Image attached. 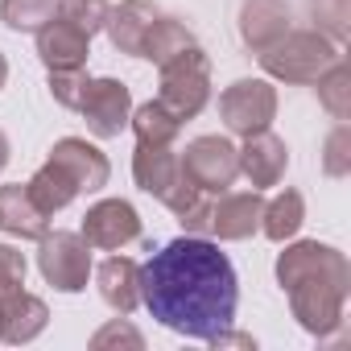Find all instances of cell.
Instances as JSON below:
<instances>
[{
  "label": "cell",
  "instance_id": "d6a6232c",
  "mask_svg": "<svg viewBox=\"0 0 351 351\" xmlns=\"http://www.w3.org/2000/svg\"><path fill=\"white\" fill-rule=\"evenodd\" d=\"M25 273H29L25 252L13 244H0V298L13 293V289H25Z\"/></svg>",
  "mask_w": 351,
  "mask_h": 351
},
{
  "label": "cell",
  "instance_id": "f1b7e54d",
  "mask_svg": "<svg viewBox=\"0 0 351 351\" xmlns=\"http://www.w3.org/2000/svg\"><path fill=\"white\" fill-rule=\"evenodd\" d=\"M322 173L326 178H347L351 173V128L335 124L322 141Z\"/></svg>",
  "mask_w": 351,
  "mask_h": 351
},
{
  "label": "cell",
  "instance_id": "44dd1931",
  "mask_svg": "<svg viewBox=\"0 0 351 351\" xmlns=\"http://www.w3.org/2000/svg\"><path fill=\"white\" fill-rule=\"evenodd\" d=\"M302 223H306V199L298 195V191H281V195H273L269 203H265V211H261V232L273 240V244H285V240H293L298 232H302Z\"/></svg>",
  "mask_w": 351,
  "mask_h": 351
},
{
  "label": "cell",
  "instance_id": "4316f807",
  "mask_svg": "<svg viewBox=\"0 0 351 351\" xmlns=\"http://www.w3.org/2000/svg\"><path fill=\"white\" fill-rule=\"evenodd\" d=\"M306 9H310V21L318 34H326L335 46L347 42L351 34V0H306Z\"/></svg>",
  "mask_w": 351,
  "mask_h": 351
},
{
  "label": "cell",
  "instance_id": "cb8c5ba5",
  "mask_svg": "<svg viewBox=\"0 0 351 351\" xmlns=\"http://www.w3.org/2000/svg\"><path fill=\"white\" fill-rule=\"evenodd\" d=\"M128 128H132L136 145H173V141H178V132H182V120L173 116L165 104L149 99V104L132 108V116H128Z\"/></svg>",
  "mask_w": 351,
  "mask_h": 351
},
{
  "label": "cell",
  "instance_id": "d4e9b609",
  "mask_svg": "<svg viewBox=\"0 0 351 351\" xmlns=\"http://www.w3.org/2000/svg\"><path fill=\"white\" fill-rule=\"evenodd\" d=\"M314 83H318V104H322L339 124H347V120H351V66H347V58L339 54Z\"/></svg>",
  "mask_w": 351,
  "mask_h": 351
},
{
  "label": "cell",
  "instance_id": "ba28073f",
  "mask_svg": "<svg viewBox=\"0 0 351 351\" xmlns=\"http://www.w3.org/2000/svg\"><path fill=\"white\" fill-rule=\"evenodd\" d=\"M178 161L186 169V178L207 195H223L240 178V149L228 136H195L178 153Z\"/></svg>",
  "mask_w": 351,
  "mask_h": 351
},
{
  "label": "cell",
  "instance_id": "8992f818",
  "mask_svg": "<svg viewBox=\"0 0 351 351\" xmlns=\"http://www.w3.org/2000/svg\"><path fill=\"white\" fill-rule=\"evenodd\" d=\"M38 273L58 293L87 289V277H91V244L79 232H46L38 240Z\"/></svg>",
  "mask_w": 351,
  "mask_h": 351
},
{
  "label": "cell",
  "instance_id": "603a6c76",
  "mask_svg": "<svg viewBox=\"0 0 351 351\" xmlns=\"http://www.w3.org/2000/svg\"><path fill=\"white\" fill-rule=\"evenodd\" d=\"M29 186V195H34V203L46 211V215H58V211H66L75 199H79V186H75V178L62 169V165H54L50 157H46V165L34 173V178L25 182Z\"/></svg>",
  "mask_w": 351,
  "mask_h": 351
},
{
  "label": "cell",
  "instance_id": "484cf974",
  "mask_svg": "<svg viewBox=\"0 0 351 351\" xmlns=\"http://www.w3.org/2000/svg\"><path fill=\"white\" fill-rule=\"evenodd\" d=\"M58 13V0H0V21L13 34H38Z\"/></svg>",
  "mask_w": 351,
  "mask_h": 351
},
{
  "label": "cell",
  "instance_id": "ac0fdd59",
  "mask_svg": "<svg viewBox=\"0 0 351 351\" xmlns=\"http://www.w3.org/2000/svg\"><path fill=\"white\" fill-rule=\"evenodd\" d=\"M157 5L153 0H120V5L108 13V21H104V34H108V42L120 50V54H128V58H141V50H145V34H149V25L157 21Z\"/></svg>",
  "mask_w": 351,
  "mask_h": 351
},
{
  "label": "cell",
  "instance_id": "e0dca14e",
  "mask_svg": "<svg viewBox=\"0 0 351 351\" xmlns=\"http://www.w3.org/2000/svg\"><path fill=\"white\" fill-rule=\"evenodd\" d=\"M261 211L265 199L261 191H223V199L215 203V219H211V236L236 244V240H252L261 232Z\"/></svg>",
  "mask_w": 351,
  "mask_h": 351
},
{
  "label": "cell",
  "instance_id": "7402d4cb",
  "mask_svg": "<svg viewBox=\"0 0 351 351\" xmlns=\"http://www.w3.org/2000/svg\"><path fill=\"white\" fill-rule=\"evenodd\" d=\"M191 46H199V42H195V34H191V25H186V21L157 13V21H153V25H149V34H145V50H141V58H149L153 66H161V62L178 58V54H182V50H191Z\"/></svg>",
  "mask_w": 351,
  "mask_h": 351
},
{
  "label": "cell",
  "instance_id": "e575fe53",
  "mask_svg": "<svg viewBox=\"0 0 351 351\" xmlns=\"http://www.w3.org/2000/svg\"><path fill=\"white\" fill-rule=\"evenodd\" d=\"M5 165H9V136L0 128V173H5Z\"/></svg>",
  "mask_w": 351,
  "mask_h": 351
},
{
  "label": "cell",
  "instance_id": "83f0119b",
  "mask_svg": "<svg viewBox=\"0 0 351 351\" xmlns=\"http://www.w3.org/2000/svg\"><path fill=\"white\" fill-rule=\"evenodd\" d=\"M108 13H112L108 0H58V17H62V21H71V25H79L87 38L104 29Z\"/></svg>",
  "mask_w": 351,
  "mask_h": 351
},
{
  "label": "cell",
  "instance_id": "5bb4252c",
  "mask_svg": "<svg viewBox=\"0 0 351 351\" xmlns=\"http://www.w3.org/2000/svg\"><path fill=\"white\" fill-rule=\"evenodd\" d=\"M50 322V306L29 293V289H13L0 298V343L9 347H21V343H34Z\"/></svg>",
  "mask_w": 351,
  "mask_h": 351
},
{
  "label": "cell",
  "instance_id": "ffe728a7",
  "mask_svg": "<svg viewBox=\"0 0 351 351\" xmlns=\"http://www.w3.org/2000/svg\"><path fill=\"white\" fill-rule=\"evenodd\" d=\"M0 232H9L17 240H42L50 232V215L34 203L25 182L0 186Z\"/></svg>",
  "mask_w": 351,
  "mask_h": 351
},
{
  "label": "cell",
  "instance_id": "52a82bcc",
  "mask_svg": "<svg viewBox=\"0 0 351 351\" xmlns=\"http://www.w3.org/2000/svg\"><path fill=\"white\" fill-rule=\"evenodd\" d=\"M219 120L236 136L265 132L277 120V87L269 79H236L219 95Z\"/></svg>",
  "mask_w": 351,
  "mask_h": 351
},
{
  "label": "cell",
  "instance_id": "836d02e7",
  "mask_svg": "<svg viewBox=\"0 0 351 351\" xmlns=\"http://www.w3.org/2000/svg\"><path fill=\"white\" fill-rule=\"evenodd\" d=\"M211 347H256V339H252V335H240V330H232V326H223V330L211 339Z\"/></svg>",
  "mask_w": 351,
  "mask_h": 351
},
{
  "label": "cell",
  "instance_id": "4dcf8cb0",
  "mask_svg": "<svg viewBox=\"0 0 351 351\" xmlns=\"http://www.w3.org/2000/svg\"><path fill=\"white\" fill-rule=\"evenodd\" d=\"M91 347H95V351H108V347H132V351H141V347H145V335L120 314V318H112L108 326H99V330L91 335Z\"/></svg>",
  "mask_w": 351,
  "mask_h": 351
},
{
  "label": "cell",
  "instance_id": "9a60e30c",
  "mask_svg": "<svg viewBox=\"0 0 351 351\" xmlns=\"http://www.w3.org/2000/svg\"><path fill=\"white\" fill-rule=\"evenodd\" d=\"M289 29H293L289 0H244V5H240V38H244V46L252 54L269 50Z\"/></svg>",
  "mask_w": 351,
  "mask_h": 351
},
{
  "label": "cell",
  "instance_id": "3957f363",
  "mask_svg": "<svg viewBox=\"0 0 351 351\" xmlns=\"http://www.w3.org/2000/svg\"><path fill=\"white\" fill-rule=\"evenodd\" d=\"M161 83H157V104H165L178 120H195L207 99H211V58L203 54V46L182 50L178 58H169L157 66Z\"/></svg>",
  "mask_w": 351,
  "mask_h": 351
},
{
  "label": "cell",
  "instance_id": "4fadbf2b",
  "mask_svg": "<svg viewBox=\"0 0 351 351\" xmlns=\"http://www.w3.org/2000/svg\"><path fill=\"white\" fill-rule=\"evenodd\" d=\"M289 169V149L277 132H252L244 136V149H240V173L252 182V191H269L285 178Z\"/></svg>",
  "mask_w": 351,
  "mask_h": 351
},
{
  "label": "cell",
  "instance_id": "7c38bea8",
  "mask_svg": "<svg viewBox=\"0 0 351 351\" xmlns=\"http://www.w3.org/2000/svg\"><path fill=\"white\" fill-rule=\"evenodd\" d=\"M50 161L71 173L75 186H79V195H95V191H104L108 178H112V161L104 157V149L91 145V141H83V136H62V141H54Z\"/></svg>",
  "mask_w": 351,
  "mask_h": 351
},
{
  "label": "cell",
  "instance_id": "6da1fadb",
  "mask_svg": "<svg viewBox=\"0 0 351 351\" xmlns=\"http://www.w3.org/2000/svg\"><path fill=\"white\" fill-rule=\"evenodd\" d=\"M141 306L165 330L211 343L236 318L240 277L211 236H178L141 265Z\"/></svg>",
  "mask_w": 351,
  "mask_h": 351
},
{
  "label": "cell",
  "instance_id": "5b68a950",
  "mask_svg": "<svg viewBox=\"0 0 351 351\" xmlns=\"http://www.w3.org/2000/svg\"><path fill=\"white\" fill-rule=\"evenodd\" d=\"M306 281H330L351 289V265L339 248L318 244V240H293L285 244V252H277V285L293 289Z\"/></svg>",
  "mask_w": 351,
  "mask_h": 351
},
{
  "label": "cell",
  "instance_id": "30bf717a",
  "mask_svg": "<svg viewBox=\"0 0 351 351\" xmlns=\"http://www.w3.org/2000/svg\"><path fill=\"white\" fill-rule=\"evenodd\" d=\"M79 236L99 252H120L141 240V215L128 199H99L95 207H87Z\"/></svg>",
  "mask_w": 351,
  "mask_h": 351
},
{
  "label": "cell",
  "instance_id": "1f68e13d",
  "mask_svg": "<svg viewBox=\"0 0 351 351\" xmlns=\"http://www.w3.org/2000/svg\"><path fill=\"white\" fill-rule=\"evenodd\" d=\"M211 219H215V199L207 191H199L182 211H178V223L186 236H211Z\"/></svg>",
  "mask_w": 351,
  "mask_h": 351
},
{
  "label": "cell",
  "instance_id": "7a4b0ae2",
  "mask_svg": "<svg viewBox=\"0 0 351 351\" xmlns=\"http://www.w3.org/2000/svg\"><path fill=\"white\" fill-rule=\"evenodd\" d=\"M339 54H343V46H335L326 34H318V29H289V34H281L269 50H261L256 58H261V66H265L269 79L306 87V83H314Z\"/></svg>",
  "mask_w": 351,
  "mask_h": 351
},
{
  "label": "cell",
  "instance_id": "9c48e42d",
  "mask_svg": "<svg viewBox=\"0 0 351 351\" xmlns=\"http://www.w3.org/2000/svg\"><path fill=\"white\" fill-rule=\"evenodd\" d=\"M347 293L343 285H330V281H306V285H293L285 289L289 298V310L298 318V326L314 339H330L339 326H343V306H347Z\"/></svg>",
  "mask_w": 351,
  "mask_h": 351
},
{
  "label": "cell",
  "instance_id": "8fae6325",
  "mask_svg": "<svg viewBox=\"0 0 351 351\" xmlns=\"http://www.w3.org/2000/svg\"><path fill=\"white\" fill-rule=\"evenodd\" d=\"M87 128L99 136V141H112L128 128V116H132V91L128 83L120 79H91L83 104H79Z\"/></svg>",
  "mask_w": 351,
  "mask_h": 351
},
{
  "label": "cell",
  "instance_id": "f546056e",
  "mask_svg": "<svg viewBox=\"0 0 351 351\" xmlns=\"http://www.w3.org/2000/svg\"><path fill=\"white\" fill-rule=\"evenodd\" d=\"M50 95H54V104L58 108H71V112H79V104H83V95H87V87H91V75L83 71V66H75V71H50Z\"/></svg>",
  "mask_w": 351,
  "mask_h": 351
},
{
  "label": "cell",
  "instance_id": "277c9868",
  "mask_svg": "<svg viewBox=\"0 0 351 351\" xmlns=\"http://www.w3.org/2000/svg\"><path fill=\"white\" fill-rule=\"evenodd\" d=\"M132 182L145 195H153L161 207H169L173 215L199 195V186L186 178L178 153H173L169 145H136V153H132Z\"/></svg>",
  "mask_w": 351,
  "mask_h": 351
},
{
  "label": "cell",
  "instance_id": "2e32d148",
  "mask_svg": "<svg viewBox=\"0 0 351 351\" xmlns=\"http://www.w3.org/2000/svg\"><path fill=\"white\" fill-rule=\"evenodd\" d=\"M87 54H91V38L71 25V21H46L38 29V58L46 62V71H75V66H87Z\"/></svg>",
  "mask_w": 351,
  "mask_h": 351
},
{
  "label": "cell",
  "instance_id": "d6986e66",
  "mask_svg": "<svg viewBox=\"0 0 351 351\" xmlns=\"http://www.w3.org/2000/svg\"><path fill=\"white\" fill-rule=\"evenodd\" d=\"M95 285H99V298L116 310V314H132L141 306V265L132 256H108L99 261L95 269Z\"/></svg>",
  "mask_w": 351,
  "mask_h": 351
},
{
  "label": "cell",
  "instance_id": "d590c367",
  "mask_svg": "<svg viewBox=\"0 0 351 351\" xmlns=\"http://www.w3.org/2000/svg\"><path fill=\"white\" fill-rule=\"evenodd\" d=\"M5 83H9V58L0 54V87H5Z\"/></svg>",
  "mask_w": 351,
  "mask_h": 351
}]
</instances>
